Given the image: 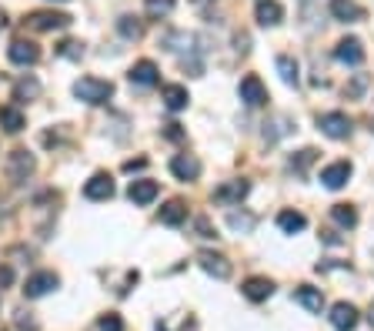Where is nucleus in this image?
<instances>
[{
	"label": "nucleus",
	"instance_id": "nucleus-6",
	"mask_svg": "<svg viewBox=\"0 0 374 331\" xmlns=\"http://www.w3.org/2000/svg\"><path fill=\"white\" fill-rule=\"evenodd\" d=\"M241 101L248 104V107H261V104H268V87L261 84V77L257 74H248L241 80Z\"/></svg>",
	"mask_w": 374,
	"mask_h": 331
},
{
	"label": "nucleus",
	"instance_id": "nucleus-11",
	"mask_svg": "<svg viewBox=\"0 0 374 331\" xmlns=\"http://www.w3.org/2000/svg\"><path fill=\"white\" fill-rule=\"evenodd\" d=\"M334 57H338L341 64H351V67H358V64H364V44H361L358 37H344V41L334 47Z\"/></svg>",
	"mask_w": 374,
	"mask_h": 331
},
{
	"label": "nucleus",
	"instance_id": "nucleus-5",
	"mask_svg": "<svg viewBox=\"0 0 374 331\" xmlns=\"http://www.w3.org/2000/svg\"><path fill=\"white\" fill-rule=\"evenodd\" d=\"M57 284H60V278H57L54 271H37V275H30V278H27L24 295H27V298H44V295H50Z\"/></svg>",
	"mask_w": 374,
	"mask_h": 331
},
{
	"label": "nucleus",
	"instance_id": "nucleus-28",
	"mask_svg": "<svg viewBox=\"0 0 374 331\" xmlns=\"http://www.w3.org/2000/svg\"><path fill=\"white\" fill-rule=\"evenodd\" d=\"M117 30H121V34H124L127 41H141V34H144V24H141V21H137V17H121V21H117Z\"/></svg>",
	"mask_w": 374,
	"mask_h": 331
},
{
	"label": "nucleus",
	"instance_id": "nucleus-39",
	"mask_svg": "<svg viewBox=\"0 0 374 331\" xmlns=\"http://www.w3.org/2000/svg\"><path fill=\"white\" fill-rule=\"evenodd\" d=\"M0 27H3V14H0Z\"/></svg>",
	"mask_w": 374,
	"mask_h": 331
},
{
	"label": "nucleus",
	"instance_id": "nucleus-30",
	"mask_svg": "<svg viewBox=\"0 0 374 331\" xmlns=\"http://www.w3.org/2000/svg\"><path fill=\"white\" fill-rule=\"evenodd\" d=\"M368 84H371V77L368 74H354L351 77V84L344 87V94H348V98H361V94L368 91Z\"/></svg>",
	"mask_w": 374,
	"mask_h": 331
},
{
	"label": "nucleus",
	"instance_id": "nucleus-23",
	"mask_svg": "<svg viewBox=\"0 0 374 331\" xmlns=\"http://www.w3.org/2000/svg\"><path fill=\"white\" fill-rule=\"evenodd\" d=\"M304 225H307V218H304L301 211H281V214H277V228L288 231V234H294V231H304Z\"/></svg>",
	"mask_w": 374,
	"mask_h": 331
},
{
	"label": "nucleus",
	"instance_id": "nucleus-17",
	"mask_svg": "<svg viewBox=\"0 0 374 331\" xmlns=\"http://www.w3.org/2000/svg\"><path fill=\"white\" fill-rule=\"evenodd\" d=\"M127 198H130L134 204H150L154 198H157V181H148V178L130 181V187H127Z\"/></svg>",
	"mask_w": 374,
	"mask_h": 331
},
{
	"label": "nucleus",
	"instance_id": "nucleus-38",
	"mask_svg": "<svg viewBox=\"0 0 374 331\" xmlns=\"http://www.w3.org/2000/svg\"><path fill=\"white\" fill-rule=\"evenodd\" d=\"M368 325L374 328V301H371V308H368Z\"/></svg>",
	"mask_w": 374,
	"mask_h": 331
},
{
	"label": "nucleus",
	"instance_id": "nucleus-13",
	"mask_svg": "<svg viewBox=\"0 0 374 331\" xmlns=\"http://www.w3.org/2000/svg\"><path fill=\"white\" fill-rule=\"evenodd\" d=\"M254 17H257V24L261 27H277L281 21H284V7H281L277 0H257Z\"/></svg>",
	"mask_w": 374,
	"mask_h": 331
},
{
	"label": "nucleus",
	"instance_id": "nucleus-33",
	"mask_svg": "<svg viewBox=\"0 0 374 331\" xmlns=\"http://www.w3.org/2000/svg\"><path fill=\"white\" fill-rule=\"evenodd\" d=\"M100 331H124V321H121V315H104L100 318Z\"/></svg>",
	"mask_w": 374,
	"mask_h": 331
},
{
	"label": "nucleus",
	"instance_id": "nucleus-40",
	"mask_svg": "<svg viewBox=\"0 0 374 331\" xmlns=\"http://www.w3.org/2000/svg\"><path fill=\"white\" fill-rule=\"evenodd\" d=\"M371 134H374V121H371Z\"/></svg>",
	"mask_w": 374,
	"mask_h": 331
},
{
	"label": "nucleus",
	"instance_id": "nucleus-9",
	"mask_svg": "<svg viewBox=\"0 0 374 331\" xmlns=\"http://www.w3.org/2000/svg\"><path fill=\"white\" fill-rule=\"evenodd\" d=\"M84 198H91V201H110L114 198V181L110 174H94V178L84 184Z\"/></svg>",
	"mask_w": 374,
	"mask_h": 331
},
{
	"label": "nucleus",
	"instance_id": "nucleus-1",
	"mask_svg": "<svg viewBox=\"0 0 374 331\" xmlns=\"http://www.w3.org/2000/svg\"><path fill=\"white\" fill-rule=\"evenodd\" d=\"M74 98L87 104H107L114 98V84L110 80H100V77H80L74 84Z\"/></svg>",
	"mask_w": 374,
	"mask_h": 331
},
{
	"label": "nucleus",
	"instance_id": "nucleus-19",
	"mask_svg": "<svg viewBox=\"0 0 374 331\" xmlns=\"http://www.w3.org/2000/svg\"><path fill=\"white\" fill-rule=\"evenodd\" d=\"M248 191H250L248 181H231V184H224V187L214 191V201L234 204V201H241V198H248Z\"/></svg>",
	"mask_w": 374,
	"mask_h": 331
},
{
	"label": "nucleus",
	"instance_id": "nucleus-12",
	"mask_svg": "<svg viewBox=\"0 0 374 331\" xmlns=\"http://www.w3.org/2000/svg\"><path fill=\"white\" fill-rule=\"evenodd\" d=\"M351 178V164L348 161H334V164H327L325 171H321V184L331 187V191H341Z\"/></svg>",
	"mask_w": 374,
	"mask_h": 331
},
{
	"label": "nucleus",
	"instance_id": "nucleus-4",
	"mask_svg": "<svg viewBox=\"0 0 374 331\" xmlns=\"http://www.w3.org/2000/svg\"><path fill=\"white\" fill-rule=\"evenodd\" d=\"M7 57H10L14 64H21V67H30V64H37V60H40V47H37L34 41L17 37V41L7 47Z\"/></svg>",
	"mask_w": 374,
	"mask_h": 331
},
{
	"label": "nucleus",
	"instance_id": "nucleus-20",
	"mask_svg": "<svg viewBox=\"0 0 374 331\" xmlns=\"http://www.w3.org/2000/svg\"><path fill=\"white\" fill-rule=\"evenodd\" d=\"M241 291H244V298H248V301H264V298H271L274 284H271L268 278H248Z\"/></svg>",
	"mask_w": 374,
	"mask_h": 331
},
{
	"label": "nucleus",
	"instance_id": "nucleus-15",
	"mask_svg": "<svg viewBox=\"0 0 374 331\" xmlns=\"http://www.w3.org/2000/svg\"><path fill=\"white\" fill-rule=\"evenodd\" d=\"M171 171H174L177 181H194L200 174V161L194 154H177L174 161H171Z\"/></svg>",
	"mask_w": 374,
	"mask_h": 331
},
{
	"label": "nucleus",
	"instance_id": "nucleus-18",
	"mask_svg": "<svg viewBox=\"0 0 374 331\" xmlns=\"http://www.w3.org/2000/svg\"><path fill=\"white\" fill-rule=\"evenodd\" d=\"M331 17L334 21H344V24H354V21L364 17V10L354 0H331Z\"/></svg>",
	"mask_w": 374,
	"mask_h": 331
},
{
	"label": "nucleus",
	"instance_id": "nucleus-32",
	"mask_svg": "<svg viewBox=\"0 0 374 331\" xmlns=\"http://www.w3.org/2000/svg\"><path fill=\"white\" fill-rule=\"evenodd\" d=\"M57 54H60V57H71V60H80V57H84V47H80L77 41H64V44L57 47Z\"/></svg>",
	"mask_w": 374,
	"mask_h": 331
},
{
	"label": "nucleus",
	"instance_id": "nucleus-35",
	"mask_svg": "<svg viewBox=\"0 0 374 331\" xmlns=\"http://www.w3.org/2000/svg\"><path fill=\"white\" fill-rule=\"evenodd\" d=\"M198 231H200V238H214V228H211L207 218H198Z\"/></svg>",
	"mask_w": 374,
	"mask_h": 331
},
{
	"label": "nucleus",
	"instance_id": "nucleus-16",
	"mask_svg": "<svg viewBox=\"0 0 374 331\" xmlns=\"http://www.w3.org/2000/svg\"><path fill=\"white\" fill-rule=\"evenodd\" d=\"M294 301L301 308H307L311 315H321V308H325V295L318 291V288H311V284H301L294 288Z\"/></svg>",
	"mask_w": 374,
	"mask_h": 331
},
{
	"label": "nucleus",
	"instance_id": "nucleus-24",
	"mask_svg": "<svg viewBox=\"0 0 374 331\" xmlns=\"http://www.w3.org/2000/svg\"><path fill=\"white\" fill-rule=\"evenodd\" d=\"M187 101H191V98H187V91H184L180 84L164 87V104H167L171 111H184V107H187Z\"/></svg>",
	"mask_w": 374,
	"mask_h": 331
},
{
	"label": "nucleus",
	"instance_id": "nucleus-3",
	"mask_svg": "<svg viewBox=\"0 0 374 331\" xmlns=\"http://www.w3.org/2000/svg\"><path fill=\"white\" fill-rule=\"evenodd\" d=\"M318 128H321V134L334 137V141H344L351 134V121H348V114L331 111V114H321V117H318Z\"/></svg>",
	"mask_w": 374,
	"mask_h": 331
},
{
	"label": "nucleus",
	"instance_id": "nucleus-21",
	"mask_svg": "<svg viewBox=\"0 0 374 331\" xmlns=\"http://www.w3.org/2000/svg\"><path fill=\"white\" fill-rule=\"evenodd\" d=\"M184 218H187V207H184L180 198H174V201H167L164 207H161V221H164V225H171V228L184 225Z\"/></svg>",
	"mask_w": 374,
	"mask_h": 331
},
{
	"label": "nucleus",
	"instance_id": "nucleus-27",
	"mask_svg": "<svg viewBox=\"0 0 374 331\" xmlns=\"http://www.w3.org/2000/svg\"><path fill=\"white\" fill-rule=\"evenodd\" d=\"M331 218H334L341 228H354V225H358V211H354L351 204H334V207H331Z\"/></svg>",
	"mask_w": 374,
	"mask_h": 331
},
{
	"label": "nucleus",
	"instance_id": "nucleus-26",
	"mask_svg": "<svg viewBox=\"0 0 374 331\" xmlns=\"http://www.w3.org/2000/svg\"><path fill=\"white\" fill-rule=\"evenodd\" d=\"M40 94V84L34 80V77H24V80H17V87H14V101H34Z\"/></svg>",
	"mask_w": 374,
	"mask_h": 331
},
{
	"label": "nucleus",
	"instance_id": "nucleus-2",
	"mask_svg": "<svg viewBox=\"0 0 374 331\" xmlns=\"http://www.w3.org/2000/svg\"><path fill=\"white\" fill-rule=\"evenodd\" d=\"M37 171V161H34V154L24 151V148H17V151H10L7 157V178L14 181V184H24L30 174Z\"/></svg>",
	"mask_w": 374,
	"mask_h": 331
},
{
	"label": "nucleus",
	"instance_id": "nucleus-36",
	"mask_svg": "<svg viewBox=\"0 0 374 331\" xmlns=\"http://www.w3.org/2000/svg\"><path fill=\"white\" fill-rule=\"evenodd\" d=\"M144 164H148V161H144V157H137V161H127V164H124V171H141V168H144Z\"/></svg>",
	"mask_w": 374,
	"mask_h": 331
},
{
	"label": "nucleus",
	"instance_id": "nucleus-22",
	"mask_svg": "<svg viewBox=\"0 0 374 331\" xmlns=\"http://www.w3.org/2000/svg\"><path fill=\"white\" fill-rule=\"evenodd\" d=\"M0 128L7 134H21L24 130V114L17 107H0Z\"/></svg>",
	"mask_w": 374,
	"mask_h": 331
},
{
	"label": "nucleus",
	"instance_id": "nucleus-7",
	"mask_svg": "<svg viewBox=\"0 0 374 331\" xmlns=\"http://www.w3.org/2000/svg\"><path fill=\"white\" fill-rule=\"evenodd\" d=\"M198 264L207 271V275H214L218 281H227V278H231V271H234V268H231V261H227L224 255H214V251H200Z\"/></svg>",
	"mask_w": 374,
	"mask_h": 331
},
{
	"label": "nucleus",
	"instance_id": "nucleus-10",
	"mask_svg": "<svg viewBox=\"0 0 374 331\" xmlns=\"http://www.w3.org/2000/svg\"><path fill=\"white\" fill-rule=\"evenodd\" d=\"M331 325L338 331H354L358 328V308L351 305V301H338V305L331 308Z\"/></svg>",
	"mask_w": 374,
	"mask_h": 331
},
{
	"label": "nucleus",
	"instance_id": "nucleus-14",
	"mask_svg": "<svg viewBox=\"0 0 374 331\" xmlns=\"http://www.w3.org/2000/svg\"><path fill=\"white\" fill-rule=\"evenodd\" d=\"M130 84H141V87H154L157 80H161V71H157V64L154 60H137L134 67H130Z\"/></svg>",
	"mask_w": 374,
	"mask_h": 331
},
{
	"label": "nucleus",
	"instance_id": "nucleus-41",
	"mask_svg": "<svg viewBox=\"0 0 374 331\" xmlns=\"http://www.w3.org/2000/svg\"><path fill=\"white\" fill-rule=\"evenodd\" d=\"M60 3H64V0H60Z\"/></svg>",
	"mask_w": 374,
	"mask_h": 331
},
{
	"label": "nucleus",
	"instance_id": "nucleus-8",
	"mask_svg": "<svg viewBox=\"0 0 374 331\" xmlns=\"http://www.w3.org/2000/svg\"><path fill=\"white\" fill-rule=\"evenodd\" d=\"M27 24L34 27V30H60V27L71 24V17L67 14H57V10H34L27 17Z\"/></svg>",
	"mask_w": 374,
	"mask_h": 331
},
{
	"label": "nucleus",
	"instance_id": "nucleus-37",
	"mask_svg": "<svg viewBox=\"0 0 374 331\" xmlns=\"http://www.w3.org/2000/svg\"><path fill=\"white\" fill-rule=\"evenodd\" d=\"M14 281V271L10 268H0V284H10Z\"/></svg>",
	"mask_w": 374,
	"mask_h": 331
},
{
	"label": "nucleus",
	"instance_id": "nucleus-29",
	"mask_svg": "<svg viewBox=\"0 0 374 331\" xmlns=\"http://www.w3.org/2000/svg\"><path fill=\"white\" fill-rule=\"evenodd\" d=\"M314 161H318V151H314V148H304V151H298L294 157H291V171L304 174V171H307Z\"/></svg>",
	"mask_w": 374,
	"mask_h": 331
},
{
	"label": "nucleus",
	"instance_id": "nucleus-31",
	"mask_svg": "<svg viewBox=\"0 0 374 331\" xmlns=\"http://www.w3.org/2000/svg\"><path fill=\"white\" fill-rule=\"evenodd\" d=\"M144 7H148L150 17H167L174 10V0H144Z\"/></svg>",
	"mask_w": 374,
	"mask_h": 331
},
{
	"label": "nucleus",
	"instance_id": "nucleus-25",
	"mask_svg": "<svg viewBox=\"0 0 374 331\" xmlns=\"http://www.w3.org/2000/svg\"><path fill=\"white\" fill-rule=\"evenodd\" d=\"M274 64H277V74H281V80H284V84H298V60H294V57L281 54Z\"/></svg>",
	"mask_w": 374,
	"mask_h": 331
},
{
	"label": "nucleus",
	"instance_id": "nucleus-34",
	"mask_svg": "<svg viewBox=\"0 0 374 331\" xmlns=\"http://www.w3.org/2000/svg\"><path fill=\"white\" fill-rule=\"evenodd\" d=\"M227 221H231V228L234 231H250L254 228V218H250V214H231Z\"/></svg>",
	"mask_w": 374,
	"mask_h": 331
}]
</instances>
